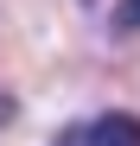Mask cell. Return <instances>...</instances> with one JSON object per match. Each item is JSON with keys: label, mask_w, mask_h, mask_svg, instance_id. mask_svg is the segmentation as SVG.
Returning <instances> with one entry per match:
<instances>
[{"label": "cell", "mask_w": 140, "mask_h": 146, "mask_svg": "<svg viewBox=\"0 0 140 146\" xmlns=\"http://www.w3.org/2000/svg\"><path fill=\"white\" fill-rule=\"evenodd\" d=\"M51 146H140V114L108 108V114H96V121H77V127H64Z\"/></svg>", "instance_id": "1"}, {"label": "cell", "mask_w": 140, "mask_h": 146, "mask_svg": "<svg viewBox=\"0 0 140 146\" xmlns=\"http://www.w3.org/2000/svg\"><path fill=\"white\" fill-rule=\"evenodd\" d=\"M115 13H121V26H140V0L134 7H115Z\"/></svg>", "instance_id": "2"}, {"label": "cell", "mask_w": 140, "mask_h": 146, "mask_svg": "<svg viewBox=\"0 0 140 146\" xmlns=\"http://www.w3.org/2000/svg\"><path fill=\"white\" fill-rule=\"evenodd\" d=\"M0 121H13V102H7V95H0Z\"/></svg>", "instance_id": "3"}]
</instances>
